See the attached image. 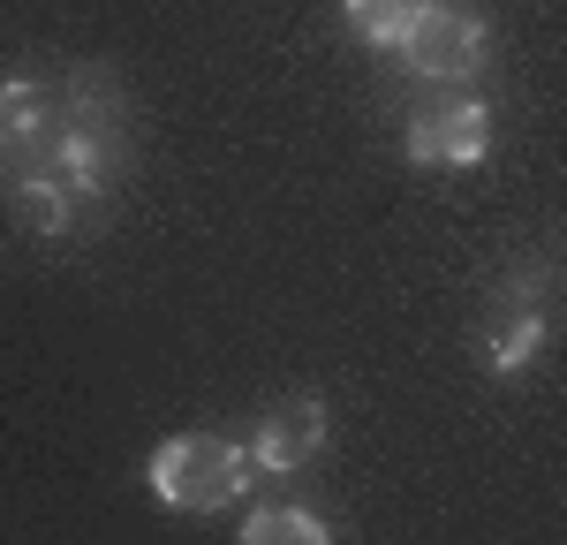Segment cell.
Listing matches in <instances>:
<instances>
[{
  "instance_id": "52a82bcc",
  "label": "cell",
  "mask_w": 567,
  "mask_h": 545,
  "mask_svg": "<svg viewBox=\"0 0 567 545\" xmlns=\"http://www.w3.org/2000/svg\"><path fill=\"white\" fill-rule=\"evenodd\" d=\"M0 189H8V205L23 213V227H31V235H45V243H61V235L76 227V205H84L69 182L53 175V160H39V167H8V175H0Z\"/></svg>"
},
{
  "instance_id": "9c48e42d",
  "label": "cell",
  "mask_w": 567,
  "mask_h": 545,
  "mask_svg": "<svg viewBox=\"0 0 567 545\" xmlns=\"http://www.w3.org/2000/svg\"><path fill=\"white\" fill-rule=\"evenodd\" d=\"M416 8H424V0H341L349 31H355L363 45H379V53H401L409 23H416Z\"/></svg>"
},
{
  "instance_id": "30bf717a",
  "label": "cell",
  "mask_w": 567,
  "mask_h": 545,
  "mask_svg": "<svg viewBox=\"0 0 567 545\" xmlns=\"http://www.w3.org/2000/svg\"><path fill=\"white\" fill-rule=\"evenodd\" d=\"M280 538H296V545H326V538H333V523H318L310 507H258V515L243 523V545H280Z\"/></svg>"
},
{
  "instance_id": "8fae6325",
  "label": "cell",
  "mask_w": 567,
  "mask_h": 545,
  "mask_svg": "<svg viewBox=\"0 0 567 545\" xmlns=\"http://www.w3.org/2000/svg\"><path fill=\"white\" fill-rule=\"evenodd\" d=\"M545 288H553V250H529V258H515V266L499 272V304L507 311H537Z\"/></svg>"
},
{
  "instance_id": "277c9868",
  "label": "cell",
  "mask_w": 567,
  "mask_h": 545,
  "mask_svg": "<svg viewBox=\"0 0 567 545\" xmlns=\"http://www.w3.org/2000/svg\"><path fill=\"white\" fill-rule=\"evenodd\" d=\"M61 130V84H45L31 69L0 76V175L8 167H39Z\"/></svg>"
},
{
  "instance_id": "ba28073f",
  "label": "cell",
  "mask_w": 567,
  "mask_h": 545,
  "mask_svg": "<svg viewBox=\"0 0 567 545\" xmlns=\"http://www.w3.org/2000/svg\"><path fill=\"white\" fill-rule=\"evenodd\" d=\"M537 357H545V311H507L492 333H484V363H492V379H523Z\"/></svg>"
},
{
  "instance_id": "7a4b0ae2",
  "label": "cell",
  "mask_w": 567,
  "mask_h": 545,
  "mask_svg": "<svg viewBox=\"0 0 567 545\" xmlns=\"http://www.w3.org/2000/svg\"><path fill=\"white\" fill-rule=\"evenodd\" d=\"M144 477L182 515H219V507H235V500L250 493L258 462H250L243 440H227V432H175V440L152 448V470Z\"/></svg>"
},
{
  "instance_id": "6da1fadb",
  "label": "cell",
  "mask_w": 567,
  "mask_h": 545,
  "mask_svg": "<svg viewBox=\"0 0 567 545\" xmlns=\"http://www.w3.org/2000/svg\"><path fill=\"white\" fill-rule=\"evenodd\" d=\"M45 160L84 205H106L122 189V175L136 160V114H130V91H122L114 69H99V61L61 69V130H53Z\"/></svg>"
},
{
  "instance_id": "8992f818",
  "label": "cell",
  "mask_w": 567,
  "mask_h": 545,
  "mask_svg": "<svg viewBox=\"0 0 567 545\" xmlns=\"http://www.w3.org/2000/svg\"><path fill=\"white\" fill-rule=\"evenodd\" d=\"M401 152H409L416 167H484V152H492V114H484V99H454V106L416 114L409 136H401Z\"/></svg>"
},
{
  "instance_id": "3957f363",
  "label": "cell",
  "mask_w": 567,
  "mask_h": 545,
  "mask_svg": "<svg viewBox=\"0 0 567 545\" xmlns=\"http://www.w3.org/2000/svg\"><path fill=\"white\" fill-rule=\"evenodd\" d=\"M401 53L432 84H470L492 61V31H484L477 8H462V0H424L416 23H409V39H401Z\"/></svg>"
},
{
  "instance_id": "5b68a950",
  "label": "cell",
  "mask_w": 567,
  "mask_h": 545,
  "mask_svg": "<svg viewBox=\"0 0 567 545\" xmlns=\"http://www.w3.org/2000/svg\"><path fill=\"white\" fill-rule=\"evenodd\" d=\"M326 440H333V417H326V394H310V387H296V394H280V402L265 409L258 440H250V462L258 470H303V462H318L326 454Z\"/></svg>"
}]
</instances>
